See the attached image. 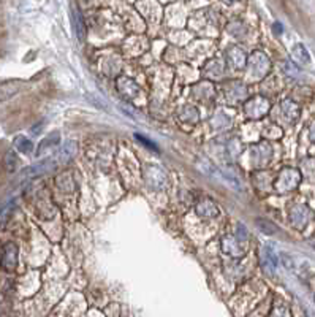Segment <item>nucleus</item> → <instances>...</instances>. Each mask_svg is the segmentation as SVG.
Returning a JSON list of instances; mask_svg holds the SVG:
<instances>
[{
  "mask_svg": "<svg viewBox=\"0 0 315 317\" xmlns=\"http://www.w3.org/2000/svg\"><path fill=\"white\" fill-rule=\"evenodd\" d=\"M59 165V162H57L56 157H51L48 160H44V162H40V163H35V165L32 167H27L24 168L21 173H19V178H18V183H22V181H26V179H30V178H35V176H41L44 173H48L51 171L54 167Z\"/></svg>",
  "mask_w": 315,
  "mask_h": 317,
  "instance_id": "f257e3e1",
  "label": "nucleus"
},
{
  "mask_svg": "<svg viewBox=\"0 0 315 317\" xmlns=\"http://www.w3.org/2000/svg\"><path fill=\"white\" fill-rule=\"evenodd\" d=\"M2 265L7 271H13L18 265V248L15 243H8L4 248V255H2Z\"/></svg>",
  "mask_w": 315,
  "mask_h": 317,
  "instance_id": "f03ea898",
  "label": "nucleus"
},
{
  "mask_svg": "<svg viewBox=\"0 0 315 317\" xmlns=\"http://www.w3.org/2000/svg\"><path fill=\"white\" fill-rule=\"evenodd\" d=\"M21 87H22V83L21 81H15V79L0 83V102L8 100L13 96H16V94L21 90Z\"/></svg>",
  "mask_w": 315,
  "mask_h": 317,
  "instance_id": "7ed1b4c3",
  "label": "nucleus"
},
{
  "mask_svg": "<svg viewBox=\"0 0 315 317\" xmlns=\"http://www.w3.org/2000/svg\"><path fill=\"white\" fill-rule=\"evenodd\" d=\"M72 22H73V29L76 32V37L79 41L84 40L86 35V29H84V19L81 16L79 10L76 8V5H72Z\"/></svg>",
  "mask_w": 315,
  "mask_h": 317,
  "instance_id": "20e7f679",
  "label": "nucleus"
},
{
  "mask_svg": "<svg viewBox=\"0 0 315 317\" xmlns=\"http://www.w3.org/2000/svg\"><path fill=\"white\" fill-rule=\"evenodd\" d=\"M59 142H61V133L59 132H51L48 137H46L43 142L40 143L38 146V151H37V156H41L44 154L46 151H51V149H56L59 146Z\"/></svg>",
  "mask_w": 315,
  "mask_h": 317,
  "instance_id": "39448f33",
  "label": "nucleus"
},
{
  "mask_svg": "<svg viewBox=\"0 0 315 317\" xmlns=\"http://www.w3.org/2000/svg\"><path fill=\"white\" fill-rule=\"evenodd\" d=\"M75 149H76V143L73 142H68V143H65L61 149H59V152H57V154L54 156L56 159H57V162H59V165L61 163H65V162H68L70 159H72L73 156H75Z\"/></svg>",
  "mask_w": 315,
  "mask_h": 317,
  "instance_id": "423d86ee",
  "label": "nucleus"
},
{
  "mask_svg": "<svg viewBox=\"0 0 315 317\" xmlns=\"http://www.w3.org/2000/svg\"><path fill=\"white\" fill-rule=\"evenodd\" d=\"M261 262H263L265 269H270V273H274L276 271L277 259H276V255L273 254V251L270 248H265L263 249V252H261Z\"/></svg>",
  "mask_w": 315,
  "mask_h": 317,
  "instance_id": "0eeeda50",
  "label": "nucleus"
},
{
  "mask_svg": "<svg viewBox=\"0 0 315 317\" xmlns=\"http://www.w3.org/2000/svg\"><path fill=\"white\" fill-rule=\"evenodd\" d=\"M15 205H16V200L11 198V200H8L5 205H2V208H0V229H4L7 225V222L11 217V213H13V209H15Z\"/></svg>",
  "mask_w": 315,
  "mask_h": 317,
  "instance_id": "6e6552de",
  "label": "nucleus"
},
{
  "mask_svg": "<svg viewBox=\"0 0 315 317\" xmlns=\"http://www.w3.org/2000/svg\"><path fill=\"white\" fill-rule=\"evenodd\" d=\"M15 146L18 151H21L22 154H30V152L33 151V145L29 138L26 137H16L15 138Z\"/></svg>",
  "mask_w": 315,
  "mask_h": 317,
  "instance_id": "1a4fd4ad",
  "label": "nucleus"
},
{
  "mask_svg": "<svg viewBox=\"0 0 315 317\" xmlns=\"http://www.w3.org/2000/svg\"><path fill=\"white\" fill-rule=\"evenodd\" d=\"M255 224H256V227L260 229V232H263L266 235H274V233H277L276 224H273V222L268 220V219H256Z\"/></svg>",
  "mask_w": 315,
  "mask_h": 317,
  "instance_id": "9d476101",
  "label": "nucleus"
},
{
  "mask_svg": "<svg viewBox=\"0 0 315 317\" xmlns=\"http://www.w3.org/2000/svg\"><path fill=\"white\" fill-rule=\"evenodd\" d=\"M18 163H19L18 156L15 154L13 151H8V152H7V156H5V167H7V170H8L10 173H11V171H15L16 167H18Z\"/></svg>",
  "mask_w": 315,
  "mask_h": 317,
  "instance_id": "9b49d317",
  "label": "nucleus"
},
{
  "mask_svg": "<svg viewBox=\"0 0 315 317\" xmlns=\"http://www.w3.org/2000/svg\"><path fill=\"white\" fill-rule=\"evenodd\" d=\"M310 244H312V248L315 249V240H313V241H310Z\"/></svg>",
  "mask_w": 315,
  "mask_h": 317,
  "instance_id": "f8f14e48",
  "label": "nucleus"
}]
</instances>
